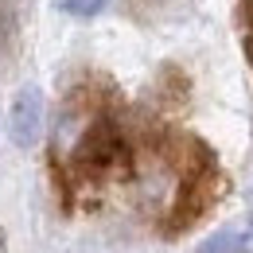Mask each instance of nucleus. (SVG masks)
<instances>
[{
    "instance_id": "4",
    "label": "nucleus",
    "mask_w": 253,
    "mask_h": 253,
    "mask_svg": "<svg viewBox=\"0 0 253 253\" xmlns=\"http://www.w3.org/2000/svg\"><path fill=\"white\" fill-rule=\"evenodd\" d=\"M59 8L70 12V16H78V20H94L97 12L109 8V0H59Z\"/></svg>"
},
{
    "instance_id": "1",
    "label": "nucleus",
    "mask_w": 253,
    "mask_h": 253,
    "mask_svg": "<svg viewBox=\"0 0 253 253\" xmlns=\"http://www.w3.org/2000/svg\"><path fill=\"white\" fill-rule=\"evenodd\" d=\"M121 156H125V144H121L117 128L109 125V121H94V125L86 128V136L78 140V148H74V168L86 171V175H101Z\"/></svg>"
},
{
    "instance_id": "5",
    "label": "nucleus",
    "mask_w": 253,
    "mask_h": 253,
    "mask_svg": "<svg viewBox=\"0 0 253 253\" xmlns=\"http://www.w3.org/2000/svg\"><path fill=\"white\" fill-rule=\"evenodd\" d=\"M246 59H250V66H253V35H246Z\"/></svg>"
},
{
    "instance_id": "3",
    "label": "nucleus",
    "mask_w": 253,
    "mask_h": 253,
    "mask_svg": "<svg viewBox=\"0 0 253 253\" xmlns=\"http://www.w3.org/2000/svg\"><path fill=\"white\" fill-rule=\"evenodd\" d=\"M195 253H253V222H234L214 230L211 238L199 242Z\"/></svg>"
},
{
    "instance_id": "2",
    "label": "nucleus",
    "mask_w": 253,
    "mask_h": 253,
    "mask_svg": "<svg viewBox=\"0 0 253 253\" xmlns=\"http://www.w3.org/2000/svg\"><path fill=\"white\" fill-rule=\"evenodd\" d=\"M43 90L39 86H20L16 97H12V105H8V136H12V144L16 148H35L39 144V136H43Z\"/></svg>"
}]
</instances>
